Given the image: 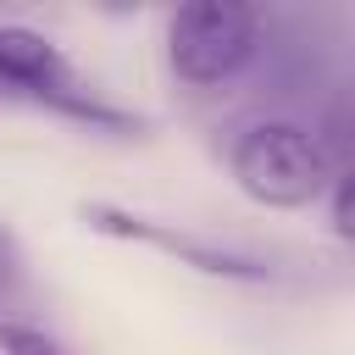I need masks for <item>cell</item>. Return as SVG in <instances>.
I'll return each mask as SVG.
<instances>
[{
    "label": "cell",
    "mask_w": 355,
    "mask_h": 355,
    "mask_svg": "<svg viewBox=\"0 0 355 355\" xmlns=\"http://www.w3.org/2000/svg\"><path fill=\"white\" fill-rule=\"evenodd\" d=\"M227 172H233V183L255 205H266V211H300V205H316L327 194L338 161H333V150L322 144L316 128L272 116V122H255V128H244L233 139Z\"/></svg>",
    "instance_id": "obj_1"
},
{
    "label": "cell",
    "mask_w": 355,
    "mask_h": 355,
    "mask_svg": "<svg viewBox=\"0 0 355 355\" xmlns=\"http://www.w3.org/2000/svg\"><path fill=\"white\" fill-rule=\"evenodd\" d=\"M261 50V17L239 0H194L166 17V61L189 89L239 78Z\"/></svg>",
    "instance_id": "obj_2"
},
{
    "label": "cell",
    "mask_w": 355,
    "mask_h": 355,
    "mask_svg": "<svg viewBox=\"0 0 355 355\" xmlns=\"http://www.w3.org/2000/svg\"><path fill=\"white\" fill-rule=\"evenodd\" d=\"M83 222H89L94 233H111V239L155 244V250L178 255L183 266H194V272H205V277H233V283H261V277H266V266H261L255 255L227 250V244L200 239V233H172V227H161V222H150V216H133V211H122V205H100V200H94V205H83Z\"/></svg>",
    "instance_id": "obj_3"
},
{
    "label": "cell",
    "mask_w": 355,
    "mask_h": 355,
    "mask_svg": "<svg viewBox=\"0 0 355 355\" xmlns=\"http://www.w3.org/2000/svg\"><path fill=\"white\" fill-rule=\"evenodd\" d=\"M0 83H11V89H22V94H39V100H50V105H61V111H72V116H89V122H122L116 111H105L100 100H83L78 89H72V72H67V61H61V50L44 39V33H33V28H22V22H0Z\"/></svg>",
    "instance_id": "obj_4"
},
{
    "label": "cell",
    "mask_w": 355,
    "mask_h": 355,
    "mask_svg": "<svg viewBox=\"0 0 355 355\" xmlns=\"http://www.w3.org/2000/svg\"><path fill=\"white\" fill-rule=\"evenodd\" d=\"M0 349L6 355H72L55 333H44L39 322H22V316H0Z\"/></svg>",
    "instance_id": "obj_5"
},
{
    "label": "cell",
    "mask_w": 355,
    "mask_h": 355,
    "mask_svg": "<svg viewBox=\"0 0 355 355\" xmlns=\"http://www.w3.org/2000/svg\"><path fill=\"white\" fill-rule=\"evenodd\" d=\"M22 288H28V261H22L17 233L0 222V300H17Z\"/></svg>",
    "instance_id": "obj_6"
}]
</instances>
